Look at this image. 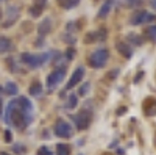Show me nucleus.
<instances>
[{"label": "nucleus", "instance_id": "nucleus-10", "mask_svg": "<svg viewBox=\"0 0 156 155\" xmlns=\"http://www.w3.org/2000/svg\"><path fill=\"white\" fill-rule=\"evenodd\" d=\"M112 6H114V0H106V2L100 6V9H98V14H97V16H98L100 19H105V17L109 14V13H111Z\"/></svg>", "mask_w": 156, "mask_h": 155}, {"label": "nucleus", "instance_id": "nucleus-2", "mask_svg": "<svg viewBox=\"0 0 156 155\" xmlns=\"http://www.w3.org/2000/svg\"><path fill=\"white\" fill-rule=\"evenodd\" d=\"M109 52L108 49H97L89 55V66H92L94 69H100L108 63Z\"/></svg>", "mask_w": 156, "mask_h": 155}, {"label": "nucleus", "instance_id": "nucleus-28", "mask_svg": "<svg viewBox=\"0 0 156 155\" xmlns=\"http://www.w3.org/2000/svg\"><path fill=\"white\" fill-rule=\"evenodd\" d=\"M72 57H73V49H69V52H67V58L70 60Z\"/></svg>", "mask_w": 156, "mask_h": 155}, {"label": "nucleus", "instance_id": "nucleus-30", "mask_svg": "<svg viewBox=\"0 0 156 155\" xmlns=\"http://www.w3.org/2000/svg\"><path fill=\"white\" fill-rule=\"evenodd\" d=\"M150 5H151V8L156 9V0H150Z\"/></svg>", "mask_w": 156, "mask_h": 155}, {"label": "nucleus", "instance_id": "nucleus-31", "mask_svg": "<svg viewBox=\"0 0 156 155\" xmlns=\"http://www.w3.org/2000/svg\"><path fill=\"white\" fill-rule=\"evenodd\" d=\"M0 116H2V102H0Z\"/></svg>", "mask_w": 156, "mask_h": 155}, {"label": "nucleus", "instance_id": "nucleus-19", "mask_svg": "<svg viewBox=\"0 0 156 155\" xmlns=\"http://www.w3.org/2000/svg\"><path fill=\"white\" fill-rule=\"evenodd\" d=\"M145 33H147V36H148V38H151L153 41H156V25H150V27L147 28V31H145Z\"/></svg>", "mask_w": 156, "mask_h": 155}, {"label": "nucleus", "instance_id": "nucleus-34", "mask_svg": "<svg viewBox=\"0 0 156 155\" xmlns=\"http://www.w3.org/2000/svg\"><path fill=\"white\" fill-rule=\"evenodd\" d=\"M2 89H3V88H2V86H0V94H2Z\"/></svg>", "mask_w": 156, "mask_h": 155}, {"label": "nucleus", "instance_id": "nucleus-32", "mask_svg": "<svg viewBox=\"0 0 156 155\" xmlns=\"http://www.w3.org/2000/svg\"><path fill=\"white\" fill-rule=\"evenodd\" d=\"M0 155H9V153H6V152H2V153H0Z\"/></svg>", "mask_w": 156, "mask_h": 155}, {"label": "nucleus", "instance_id": "nucleus-7", "mask_svg": "<svg viewBox=\"0 0 156 155\" xmlns=\"http://www.w3.org/2000/svg\"><path fill=\"white\" fill-rule=\"evenodd\" d=\"M73 122H75V127H76V130H86V128L89 127L90 124V113L87 111H80L78 114L73 116Z\"/></svg>", "mask_w": 156, "mask_h": 155}, {"label": "nucleus", "instance_id": "nucleus-11", "mask_svg": "<svg viewBox=\"0 0 156 155\" xmlns=\"http://www.w3.org/2000/svg\"><path fill=\"white\" fill-rule=\"evenodd\" d=\"M115 47H117V50H119V54H120V55H123L125 58H131L133 50H131V47H129L125 41H119V42L115 44Z\"/></svg>", "mask_w": 156, "mask_h": 155}, {"label": "nucleus", "instance_id": "nucleus-12", "mask_svg": "<svg viewBox=\"0 0 156 155\" xmlns=\"http://www.w3.org/2000/svg\"><path fill=\"white\" fill-rule=\"evenodd\" d=\"M12 50V42L11 39L5 36H0V54H6V52H11Z\"/></svg>", "mask_w": 156, "mask_h": 155}, {"label": "nucleus", "instance_id": "nucleus-13", "mask_svg": "<svg viewBox=\"0 0 156 155\" xmlns=\"http://www.w3.org/2000/svg\"><path fill=\"white\" fill-rule=\"evenodd\" d=\"M28 91H30V94H31L33 97H39V96L42 94V85H41V82H37V80L33 82Z\"/></svg>", "mask_w": 156, "mask_h": 155}, {"label": "nucleus", "instance_id": "nucleus-24", "mask_svg": "<svg viewBox=\"0 0 156 155\" xmlns=\"http://www.w3.org/2000/svg\"><path fill=\"white\" fill-rule=\"evenodd\" d=\"M36 155H53V153H51V150H48L47 147H39Z\"/></svg>", "mask_w": 156, "mask_h": 155}, {"label": "nucleus", "instance_id": "nucleus-4", "mask_svg": "<svg viewBox=\"0 0 156 155\" xmlns=\"http://www.w3.org/2000/svg\"><path fill=\"white\" fill-rule=\"evenodd\" d=\"M151 22H156V16L148 13V11H145V9L133 13L131 19H129V24L131 25H147V24H151Z\"/></svg>", "mask_w": 156, "mask_h": 155}, {"label": "nucleus", "instance_id": "nucleus-15", "mask_svg": "<svg viewBox=\"0 0 156 155\" xmlns=\"http://www.w3.org/2000/svg\"><path fill=\"white\" fill-rule=\"evenodd\" d=\"M58 3L64 9H72V8H75L78 3H80V0H58Z\"/></svg>", "mask_w": 156, "mask_h": 155}, {"label": "nucleus", "instance_id": "nucleus-29", "mask_svg": "<svg viewBox=\"0 0 156 155\" xmlns=\"http://www.w3.org/2000/svg\"><path fill=\"white\" fill-rule=\"evenodd\" d=\"M117 72H119V71H117V69H115V71H112V72H109V77H111V79H114V77H115V74H117Z\"/></svg>", "mask_w": 156, "mask_h": 155}, {"label": "nucleus", "instance_id": "nucleus-20", "mask_svg": "<svg viewBox=\"0 0 156 155\" xmlns=\"http://www.w3.org/2000/svg\"><path fill=\"white\" fill-rule=\"evenodd\" d=\"M76 102H78V99H76V94H72V96L69 97V102H67V105H66V107L72 110V108H75V107H76Z\"/></svg>", "mask_w": 156, "mask_h": 155}, {"label": "nucleus", "instance_id": "nucleus-3", "mask_svg": "<svg viewBox=\"0 0 156 155\" xmlns=\"http://www.w3.org/2000/svg\"><path fill=\"white\" fill-rule=\"evenodd\" d=\"M22 61L23 64H27L28 68L31 69H36V68H41L42 64L48 60V55L47 54H22Z\"/></svg>", "mask_w": 156, "mask_h": 155}, {"label": "nucleus", "instance_id": "nucleus-23", "mask_svg": "<svg viewBox=\"0 0 156 155\" xmlns=\"http://www.w3.org/2000/svg\"><path fill=\"white\" fill-rule=\"evenodd\" d=\"M12 150H14L16 153H19V155H22V153L25 152V147H23L22 144H14V147H12Z\"/></svg>", "mask_w": 156, "mask_h": 155}, {"label": "nucleus", "instance_id": "nucleus-6", "mask_svg": "<svg viewBox=\"0 0 156 155\" xmlns=\"http://www.w3.org/2000/svg\"><path fill=\"white\" fill-rule=\"evenodd\" d=\"M53 132L56 136L59 138H70L73 130H72V125L67 122V121H64V119H58L55 127H53Z\"/></svg>", "mask_w": 156, "mask_h": 155}, {"label": "nucleus", "instance_id": "nucleus-14", "mask_svg": "<svg viewBox=\"0 0 156 155\" xmlns=\"http://www.w3.org/2000/svg\"><path fill=\"white\" fill-rule=\"evenodd\" d=\"M17 11H19V8H17V6H12V5H11V6H8V13H9L8 17H9V20L5 24V27H9V24H11L12 20H16V19H17V16H19V13H17Z\"/></svg>", "mask_w": 156, "mask_h": 155}, {"label": "nucleus", "instance_id": "nucleus-27", "mask_svg": "<svg viewBox=\"0 0 156 155\" xmlns=\"http://www.w3.org/2000/svg\"><path fill=\"white\" fill-rule=\"evenodd\" d=\"M5 141H6V143H11V132L9 130L5 132Z\"/></svg>", "mask_w": 156, "mask_h": 155}, {"label": "nucleus", "instance_id": "nucleus-21", "mask_svg": "<svg viewBox=\"0 0 156 155\" xmlns=\"http://www.w3.org/2000/svg\"><path fill=\"white\" fill-rule=\"evenodd\" d=\"M128 41L134 42L136 46H140V44H142V39H140L139 36H136V35H129V36H128Z\"/></svg>", "mask_w": 156, "mask_h": 155}, {"label": "nucleus", "instance_id": "nucleus-5", "mask_svg": "<svg viewBox=\"0 0 156 155\" xmlns=\"http://www.w3.org/2000/svg\"><path fill=\"white\" fill-rule=\"evenodd\" d=\"M64 75H66V68L55 69V71L50 72V75L47 77V88H48V91H53V89L64 80Z\"/></svg>", "mask_w": 156, "mask_h": 155}, {"label": "nucleus", "instance_id": "nucleus-25", "mask_svg": "<svg viewBox=\"0 0 156 155\" xmlns=\"http://www.w3.org/2000/svg\"><path fill=\"white\" fill-rule=\"evenodd\" d=\"M89 88H90V85H89V83H84V85L81 86V89H80V94H81V96H84V94L89 91Z\"/></svg>", "mask_w": 156, "mask_h": 155}, {"label": "nucleus", "instance_id": "nucleus-9", "mask_svg": "<svg viewBox=\"0 0 156 155\" xmlns=\"http://www.w3.org/2000/svg\"><path fill=\"white\" fill-rule=\"evenodd\" d=\"M50 31H51V19H50V17H45V19H42L41 24H39L37 35H39V36H47Z\"/></svg>", "mask_w": 156, "mask_h": 155}, {"label": "nucleus", "instance_id": "nucleus-8", "mask_svg": "<svg viewBox=\"0 0 156 155\" xmlns=\"http://www.w3.org/2000/svg\"><path fill=\"white\" fill-rule=\"evenodd\" d=\"M83 77H84V68H83V66H78V68L73 71V74H72V77H70V80L67 82L66 89H72V88H75L78 83L83 80Z\"/></svg>", "mask_w": 156, "mask_h": 155}, {"label": "nucleus", "instance_id": "nucleus-16", "mask_svg": "<svg viewBox=\"0 0 156 155\" xmlns=\"http://www.w3.org/2000/svg\"><path fill=\"white\" fill-rule=\"evenodd\" d=\"M3 91H5L6 94H9V96H16V94H17V91H19V88H17V85H16V83L8 82V83L5 85V88H3Z\"/></svg>", "mask_w": 156, "mask_h": 155}, {"label": "nucleus", "instance_id": "nucleus-33", "mask_svg": "<svg viewBox=\"0 0 156 155\" xmlns=\"http://www.w3.org/2000/svg\"><path fill=\"white\" fill-rule=\"evenodd\" d=\"M0 19H2V9H0Z\"/></svg>", "mask_w": 156, "mask_h": 155}, {"label": "nucleus", "instance_id": "nucleus-1", "mask_svg": "<svg viewBox=\"0 0 156 155\" xmlns=\"http://www.w3.org/2000/svg\"><path fill=\"white\" fill-rule=\"evenodd\" d=\"M33 121V105L25 97L11 100L5 113V122L14 124L17 128H23Z\"/></svg>", "mask_w": 156, "mask_h": 155}, {"label": "nucleus", "instance_id": "nucleus-18", "mask_svg": "<svg viewBox=\"0 0 156 155\" xmlns=\"http://www.w3.org/2000/svg\"><path fill=\"white\" fill-rule=\"evenodd\" d=\"M42 9H44V8H41V6H37V5H33V6L30 8V14H31L33 17H37V16H41V13H42Z\"/></svg>", "mask_w": 156, "mask_h": 155}, {"label": "nucleus", "instance_id": "nucleus-22", "mask_svg": "<svg viewBox=\"0 0 156 155\" xmlns=\"http://www.w3.org/2000/svg\"><path fill=\"white\" fill-rule=\"evenodd\" d=\"M142 2H144V0H128L126 6H128V8H136V6H139Z\"/></svg>", "mask_w": 156, "mask_h": 155}, {"label": "nucleus", "instance_id": "nucleus-26", "mask_svg": "<svg viewBox=\"0 0 156 155\" xmlns=\"http://www.w3.org/2000/svg\"><path fill=\"white\" fill-rule=\"evenodd\" d=\"M45 0H36V2H34V5H37V6H41V8H44L45 6Z\"/></svg>", "mask_w": 156, "mask_h": 155}, {"label": "nucleus", "instance_id": "nucleus-17", "mask_svg": "<svg viewBox=\"0 0 156 155\" xmlns=\"http://www.w3.org/2000/svg\"><path fill=\"white\" fill-rule=\"evenodd\" d=\"M56 152H58V155H70V146L64 144V143H59L56 146Z\"/></svg>", "mask_w": 156, "mask_h": 155}]
</instances>
